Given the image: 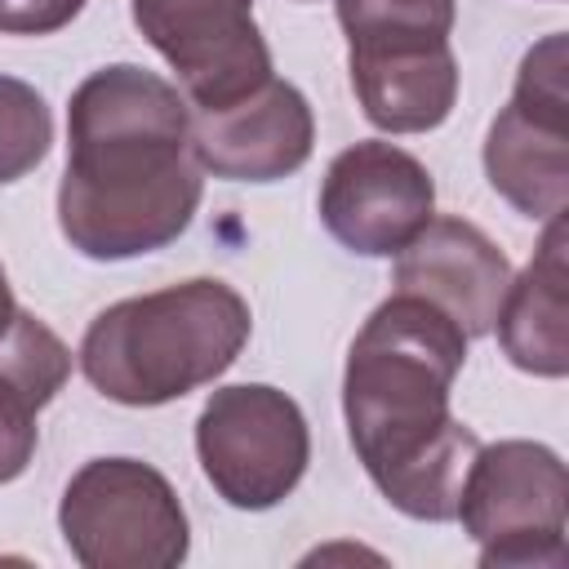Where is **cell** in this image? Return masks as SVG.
I'll return each mask as SVG.
<instances>
[{"instance_id":"cell-1","label":"cell","mask_w":569,"mask_h":569,"mask_svg":"<svg viewBox=\"0 0 569 569\" xmlns=\"http://www.w3.org/2000/svg\"><path fill=\"white\" fill-rule=\"evenodd\" d=\"M67 129L58 222L71 249L116 262L164 249L187 231L204 182L187 102L169 80L133 62L102 67L71 93Z\"/></svg>"},{"instance_id":"cell-16","label":"cell","mask_w":569,"mask_h":569,"mask_svg":"<svg viewBox=\"0 0 569 569\" xmlns=\"http://www.w3.org/2000/svg\"><path fill=\"white\" fill-rule=\"evenodd\" d=\"M53 142V120L44 98L13 76H0V182L31 173Z\"/></svg>"},{"instance_id":"cell-8","label":"cell","mask_w":569,"mask_h":569,"mask_svg":"<svg viewBox=\"0 0 569 569\" xmlns=\"http://www.w3.org/2000/svg\"><path fill=\"white\" fill-rule=\"evenodd\" d=\"M133 22L178 71L196 111L227 107L271 80L253 0H133Z\"/></svg>"},{"instance_id":"cell-17","label":"cell","mask_w":569,"mask_h":569,"mask_svg":"<svg viewBox=\"0 0 569 569\" xmlns=\"http://www.w3.org/2000/svg\"><path fill=\"white\" fill-rule=\"evenodd\" d=\"M84 0H0V31L4 36H49L67 27Z\"/></svg>"},{"instance_id":"cell-15","label":"cell","mask_w":569,"mask_h":569,"mask_svg":"<svg viewBox=\"0 0 569 569\" xmlns=\"http://www.w3.org/2000/svg\"><path fill=\"white\" fill-rule=\"evenodd\" d=\"M347 44H405L449 40L453 0H338Z\"/></svg>"},{"instance_id":"cell-5","label":"cell","mask_w":569,"mask_h":569,"mask_svg":"<svg viewBox=\"0 0 569 569\" xmlns=\"http://www.w3.org/2000/svg\"><path fill=\"white\" fill-rule=\"evenodd\" d=\"M565 493V462L547 445L498 440L476 449L453 516L476 538L485 569H560L569 556Z\"/></svg>"},{"instance_id":"cell-7","label":"cell","mask_w":569,"mask_h":569,"mask_svg":"<svg viewBox=\"0 0 569 569\" xmlns=\"http://www.w3.org/2000/svg\"><path fill=\"white\" fill-rule=\"evenodd\" d=\"M569 93H565V36H547L520 62L516 93L485 138V173L493 191L529 218L565 213L569 169Z\"/></svg>"},{"instance_id":"cell-9","label":"cell","mask_w":569,"mask_h":569,"mask_svg":"<svg viewBox=\"0 0 569 569\" xmlns=\"http://www.w3.org/2000/svg\"><path fill=\"white\" fill-rule=\"evenodd\" d=\"M431 173L391 142H356L333 156L320 187V218L338 244L365 258L400 253L431 218Z\"/></svg>"},{"instance_id":"cell-12","label":"cell","mask_w":569,"mask_h":569,"mask_svg":"<svg viewBox=\"0 0 569 569\" xmlns=\"http://www.w3.org/2000/svg\"><path fill=\"white\" fill-rule=\"evenodd\" d=\"M347 62L369 124L387 133H422L453 111L458 62L449 40L351 44Z\"/></svg>"},{"instance_id":"cell-18","label":"cell","mask_w":569,"mask_h":569,"mask_svg":"<svg viewBox=\"0 0 569 569\" xmlns=\"http://www.w3.org/2000/svg\"><path fill=\"white\" fill-rule=\"evenodd\" d=\"M13 293H9V280H4V267H0V333L9 329V320H13Z\"/></svg>"},{"instance_id":"cell-6","label":"cell","mask_w":569,"mask_h":569,"mask_svg":"<svg viewBox=\"0 0 569 569\" xmlns=\"http://www.w3.org/2000/svg\"><path fill=\"white\" fill-rule=\"evenodd\" d=\"M196 453L209 485L240 511H267L293 493L307 471V418L302 409L262 382L222 387L209 396L196 422Z\"/></svg>"},{"instance_id":"cell-14","label":"cell","mask_w":569,"mask_h":569,"mask_svg":"<svg viewBox=\"0 0 569 569\" xmlns=\"http://www.w3.org/2000/svg\"><path fill=\"white\" fill-rule=\"evenodd\" d=\"M498 342L516 369L560 378L569 369L565 338V218H547V236L520 280L507 284L498 307Z\"/></svg>"},{"instance_id":"cell-10","label":"cell","mask_w":569,"mask_h":569,"mask_svg":"<svg viewBox=\"0 0 569 569\" xmlns=\"http://www.w3.org/2000/svg\"><path fill=\"white\" fill-rule=\"evenodd\" d=\"M311 142L316 120L307 98L276 76L227 107L196 111L191 120L196 164L231 182H276L307 164Z\"/></svg>"},{"instance_id":"cell-11","label":"cell","mask_w":569,"mask_h":569,"mask_svg":"<svg viewBox=\"0 0 569 569\" xmlns=\"http://www.w3.org/2000/svg\"><path fill=\"white\" fill-rule=\"evenodd\" d=\"M507 284V253L462 218H427L396 258V293H413L440 307L462 329V338L493 329Z\"/></svg>"},{"instance_id":"cell-2","label":"cell","mask_w":569,"mask_h":569,"mask_svg":"<svg viewBox=\"0 0 569 569\" xmlns=\"http://www.w3.org/2000/svg\"><path fill=\"white\" fill-rule=\"evenodd\" d=\"M467 360L462 329L413 293L387 298L347 351L342 409L356 458L413 520H453L480 440L449 413Z\"/></svg>"},{"instance_id":"cell-13","label":"cell","mask_w":569,"mask_h":569,"mask_svg":"<svg viewBox=\"0 0 569 569\" xmlns=\"http://www.w3.org/2000/svg\"><path fill=\"white\" fill-rule=\"evenodd\" d=\"M71 373V351L62 338L27 316L13 311L9 329L0 333V485L18 480L36 453V413L62 391Z\"/></svg>"},{"instance_id":"cell-4","label":"cell","mask_w":569,"mask_h":569,"mask_svg":"<svg viewBox=\"0 0 569 569\" xmlns=\"http://www.w3.org/2000/svg\"><path fill=\"white\" fill-rule=\"evenodd\" d=\"M58 520L84 569H173L187 556V511L169 480L138 458L84 462Z\"/></svg>"},{"instance_id":"cell-3","label":"cell","mask_w":569,"mask_h":569,"mask_svg":"<svg viewBox=\"0 0 569 569\" xmlns=\"http://www.w3.org/2000/svg\"><path fill=\"white\" fill-rule=\"evenodd\" d=\"M249 325V302L231 284H169L107 307L84 329L80 369L116 405H164L231 369Z\"/></svg>"}]
</instances>
